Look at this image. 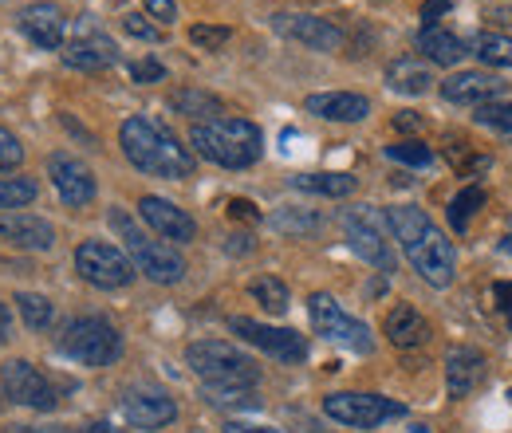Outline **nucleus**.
<instances>
[{"mask_svg":"<svg viewBox=\"0 0 512 433\" xmlns=\"http://www.w3.org/2000/svg\"><path fill=\"white\" fill-rule=\"evenodd\" d=\"M186 363L190 371L205 382V386H256L260 378V367L253 359L225 343V339H197L186 347Z\"/></svg>","mask_w":512,"mask_h":433,"instance_id":"nucleus-5","label":"nucleus"},{"mask_svg":"<svg viewBox=\"0 0 512 433\" xmlns=\"http://www.w3.org/2000/svg\"><path fill=\"white\" fill-rule=\"evenodd\" d=\"M24 162V146L16 142V134L12 130H4L0 126V170H16Z\"/></svg>","mask_w":512,"mask_h":433,"instance_id":"nucleus-38","label":"nucleus"},{"mask_svg":"<svg viewBox=\"0 0 512 433\" xmlns=\"http://www.w3.org/2000/svg\"><path fill=\"white\" fill-rule=\"evenodd\" d=\"M355 178L351 174H296L292 189H304V193H320V197H347L355 193Z\"/></svg>","mask_w":512,"mask_h":433,"instance_id":"nucleus-27","label":"nucleus"},{"mask_svg":"<svg viewBox=\"0 0 512 433\" xmlns=\"http://www.w3.org/2000/svg\"><path fill=\"white\" fill-rule=\"evenodd\" d=\"M16 308H20L24 323H28L32 331H48L52 319H56L52 300H48V296H36V292H20V296H16Z\"/></svg>","mask_w":512,"mask_h":433,"instance_id":"nucleus-32","label":"nucleus"},{"mask_svg":"<svg viewBox=\"0 0 512 433\" xmlns=\"http://www.w3.org/2000/svg\"><path fill=\"white\" fill-rule=\"evenodd\" d=\"M323 414L347 430H375L390 418H402L406 406L383 398V394H363V390H339V394H327L323 398Z\"/></svg>","mask_w":512,"mask_h":433,"instance_id":"nucleus-7","label":"nucleus"},{"mask_svg":"<svg viewBox=\"0 0 512 433\" xmlns=\"http://www.w3.org/2000/svg\"><path fill=\"white\" fill-rule=\"evenodd\" d=\"M201 394L217 410H256L260 406V394L253 386H205Z\"/></svg>","mask_w":512,"mask_h":433,"instance_id":"nucleus-29","label":"nucleus"},{"mask_svg":"<svg viewBox=\"0 0 512 433\" xmlns=\"http://www.w3.org/2000/svg\"><path fill=\"white\" fill-rule=\"evenodd\" d=\"M493 300H497V308H501V311H512V284H509V280L493 284Z\"/></svg>","mask_w":512,"mask_h":433,"instance_id":"nucleus-45","label":"nucleus"},{"mask_svg":"<svg viewBox=\"0 0 512 433\" xmlns=\"http://www.w3.org/2000/svg\"><path fill=\"white\" fill-rule=\"evenodd\" d=\"M60 351H64L67 359H75L79 367L99 371V367H111L123 355V335L103 315H79V319H71L64 327Z\"/></svg>","mask_w":512,"mask_h":433,"instance_id":"nucleus-6","label":"nucleus"},{"mask_svg":"<svg viewBox=\"0 0 512 433\" xmlns=\"http://www.w3.org/2000/svg\"><path fill=\"white\" fill-rule=\"evenodd\" d=\"M170 107L190 115V119H205V115H221V99L209 95V91H197V87H182L170 95Z\"/></svg>","mask_w":512,"mask_h":433,"instance_id":"nucleus-30","label":"nucleus"},{"mask_svg":"<svg viewBox=\"0 0 512 433\" xmlns=\"http://www.w3.org/2000/svg\"><path fill=\"white\" fill-rule=\"evenodd\" d=\"M225 433H284V430H276V426H253V422H229Z\"/></svg>","mask_w":512,"mask_h":433,"instance_id":"nucleus-46","label":"nucleus"},{"mask_svg":"<svg viewBox=\"0 0 512 433\" xmlns=\"http://www.w3.org/2000/svg\"><path fill=\"white\" fill-rule=\"evenodd\" d=\"M485 378V355L477 347H449L446 355V386L449 398H465Z\"/></svg>","mask_w":512,"mask_h":433,"instance_id":"nucleus-22","label":"nucleus"},{"mask_svg":"<svg viewBox=\"0 0 512 433\" xmlns=\"http://www.w3.org/2000/svg\"><path fill=\"white\" fill-rule=\"evenodd\" d=\"M83 433H123V430H115V426H107V422H91Z\"/></svg>","mask_w":512,"mask_h":433,"instance_id":"nucleus-50","label":"nucleus"},{"mask_svg":"<svg viewBox=\"0 0 512 433\" xmlns=\"http://www.w3.org/2000/svg\"><path fill=\"white\" fill-rule=\"evenodd\" d=\"M146 16L158 24H174L178 20V4L174 0H146Z\"/></svg>","mask_w":512,"mask_h":433,"instance_id":"nucleus-41","label":"nucleus"},{"mask_svg":"<svg viewBox=\"0 0 512 433\" xmlns=\"http://www.w3.org/2000/svg\"><path fill=\"white\" fill-rule=\"evenodd\" d=\"M481 209H485V189H481V186H465V189H461V193L449 201V209H446L453 233H465Z\"/></svg>","mask_w":512,"mask_h":433,"instance_id":"nucleus-28","label":"nucleus"},{"mask_svg":"<svg viewBox=\"0 0 512 433\" xmlns=\"http://www.w3.org/2000/svg\"><path fill=\"white\" fill-rule=\"evenodd\" d=\"M4 433H71L64 426H8Z\"/></svg>","mask_w":512,"mask_h":433,"instance_id":"nucleus-48","label":"nucleus"},{"mask_svg":"<svg viewBox=\"0 0 512 433\" xmlns=\"http://www.w3.org/2000/svg\"><path fill=\"white\" fill-rule=\"evenodd\" d=\"M40 186L32 178H0V209H24L36 201Z\"/></svg>","mask_w":512,"mask_h":433,"instance_id":"nucleus-36","label":"nucleus"},{"mask_svg":"<svg viewBox=\"0 0 512 433\" xmlns=\"http://www.w3.org/2000/svg\"><path fill=\"white\" fill-rule=\"evenodd\" d=\"M394 126H398V130H418L422 119H418L414 111H398V115H394Z\"/></svg>","mask_w":512,"mask_h":433,"instance_id":"nucleus-47","label":"nucleus"},{"mask_svg":"<svg viewBox=\"0 0 512 433\" xmlns=\"http://www.w3.org/2000/svg\"><path fill=\"white\" fill-rule=\"evenodd\" d=\"M190 146L205 162H213L221 170H249V166L260 162V154H264V134L249 119L221 115V119L193 123Z\"/></svg>","mask_w":512,"mask_h":433,"instance_id":"nucleus-3","label":"nucleus"},{"mask_svg":"<svg viewBox=\"0 0 512 433\" xmlns=\"http://www.w3.org/2000/svg\"><path fill=\"white\" fill-rule=\"evenodd\" d=\"M386 339L394 343V347H402V351H410V347H422L426 339H430V323H426V315L418 308H410V304H398V308L386 315L383 323Z\"/></svg>","mask_w":512,"mask_h":433,"instance_id":"nucleus-23","label":"nucleus"},{"mask_svg":"<svg viewBox=\"0 0 512 433\" xmlns=\"http://www.w3.org/2000/svg\"><path fill=\"white\" fill-rule=\"evenodd\" d=\"M418 52L434 63V67H457V63L465 60V40L446 32V28H422Z\"/></svg>","mask_w":512,"mask_h":433,"instance_id":"nucleus-24","label":"nucleus"},{"mask_svg":"<svg viewBox=\"0 0 512 433\" xmlns=\"http://www.w3.org/2000/svg\"><path fill=\"white\" fill-rule=\"evenodd\" d=\"M229 36H233V28H225V24H193L190 28V40L197 44V48H205V52L225 48Z\"/></svg>","mask_w":512,"mask_h":433,"instance_id":"nucleus-37","label":"nucleus"},{"mask_svg":"<svg viewBox=\"0 0 512 433\" xmlns=\"http://www.w3.org/2000/svg\"><path fill=\"white\" fill-rule=\"evenodd\" d=\"M485 20L493 24L489 32H505V28H512V8H485Z\"/></svg>","mask_w":512,"mask_h":433,"instance_id":"nucleus-43","label":"nucleus"},{"mask_svg":"<svg viewBox=\"0 0 512 433\" xmlns=\"http://www.w3.org/2000/svg\"><path fill=\"white\" fill-rule=\"evenodd\" d=\"M304 107L308 115L327 119V123H363L371 115V99L355 91H320V95H308Z\"/></svg>","mask_w":512,"mask_h":433,"instance_id":"nucleus-21","label":"nucleus"},{"mask_svg":"<svg viewBox=\"0 0 512 433\" xmlns=\"http://www.w3.org/2000/svg\"><path fill=\"white\" fill-rule=\"evenodd\" d=\"M473 123L485 126V130H493V134H501V138H509L512 142V103L509 99H497V103L477 107V111H473Z\"/></svg>","mask_w":512,"mask_h":433,"instance_id":"nucleus-34","label":"nucleus"},{"mask_svg":"<svg viewBox=\"0 0 512 433\" xmlns=\"http://www.w3.org/2000/svg\"><path fill=\"white\" fill-rule=\"evenodd\" d=\"M130 79H134V83H162V79H166V67L158 60H138L130 67Z\"/></svg>","mask_w":512,"mask_h":433,"instance_id":"nucleus-40","label":"nucleus"},{"mask_svg":"<svg viewBox=\"0 0 512 433\" xmlns=\"http://www.w3.org/2000/svg\"><path fill=\"white\" fill-rule=\"evenodd\" d=\"M0 382H4V394L16 402V406H28V410H56L60 406V390L56 382L44 371H36L28 359H8L0 367Z\"/></svg>","mask_w":512,"mask_h":433,"instance_id":"nucleus-12","label":"nucleus"},{"mask_svg":"<svg viewBox=\"0 0 512 433\" xmlns=\"http://www.w3.org/2000/svg\"><path fill=\"white\" fill-rule=\"evenodd\" d=\"M339 225H343V237L359 260H367L379 272H394V248L386 241V217L379 221L367 205H359V209H343Z\"/></svg>","mask_w":512,"mask_h":433,"instance_id":"nucleus-10","label":"nucleus"},{"mask_svg":"<svg viewBox=\"0 0 512 433\" xmlns=\"http://www.w3.org/2000/svg\"><path fill=\"white\" fill-rule=\"evenodd\" d=\"M0 241L28 252H48L56 245V229L36 213H4L0 217Z\"/></svg>","mask_w":512,"mask_h":433,"instance_id":"nucleus-19","label":"nucleus"},{"mask_svg":"<svg viewBox=\"0 0 512 433\" xmlns=\"http://www.w3.org/2000/svg\"><path fill=\"white\" fill-rule=\"evenodd\" d=\"M138 213H142V221H146L158 237H166V241H174V245H186V241L197 237V221H193L182 205H174V201H166V197L146 193V197L138 201Z\"/></svg>","mask_w":512,"mask_h":433,"instance_id":"nucleus-18","label":"nucleus"},{"mask_svg":"<svg viewBox=\"0 0 512 433\" xmlns=\"http://www.w3.org/2000/svg\"><path fill=\"white\" fill-rule=\"evenodd\" d=\"M119 146H123L127 162L138 174L170 178V182H182V178L193 174L190 150H186L166 126L146 119V115H130L127 123L119 126Z\"/></svg>","mask_w":512,"mask_h":433,"instance_id":"nucleus-2","label":"nucleus"},{"mask_svg":"<svg viewBox=\"0 0 512 433\" xmlns=\"http://www.w3.org/2000/svg\"><path fill=\"white\" fill-rule=\"evenodd\" d=\"M249 296H253L264 311H272V315H284L288 304H292L288 284H284V280H276V276H260V280H253V284H249Z\"/></svg>","mask_w":512,"mask_h":433,"instance_id":"nucleus-31","label":"nucleus"},{"mask_svg":"<svg viewBox=\"0 0 512 433\" xmlns=\"http://www.w3.org/2000/svg\"><path fill=\"white\" fill-rule=\"evenodd\" d=\"M123 28H127L134 40H146V44H158L162 40V32L146 20V16H138V12H130V16H123Z\"/></svg>","mask_w":512,"mask_h":433,"instance_id":"nucleus-39","label":"nucleus"},{"mask_svg":"<svg viewBox=\"0 0 512 433\" xmlns=\"http://www.w3.org/2000/svg\"><path fill=\"white\" fill-rule=\"evenodd\" d=\"M48 174H52V186H56L64 205L83 209V205L95 201V174H91V166L83 158L56 150V154H48Z\"/></svg>","mask_w":512,"mask_h":433,"instance_id":"nucleus-13","label":"nucleus"},{"mask_svg":"<svg viewBox=\"0 0 512 433\" xmlns=\"http://www.w3.org/2000/svg\"><path fill=\"white\" fill-rule=\"evenodd\" d=\"M64 63L75 71H103L111 63H119V48L107 32H99L95 24H79V32L64 44Z\"/></svg>","mask_w":512,"mask_h":433,"instance_id":"nucleus-15","label":"nucleus"},{"mask_svg":"<svg viewBox=\"0 0 512 433\" xmlns=\"http://www.w3.org/2000/svg\"><path fill=\"white\" fill-rule=\"evenodd\" d=\"M505 79L493 75V71H453L446 83H442V99L457 103V107H485V103H497L505 95Z\"/></svg>","mask_w":512,"mask_h":433,"instance_id":"nucleus-17","label":"nucleus"},{"mask_svg":"<svg viewBox=\"0 0 512 433\" xmlns=\"http://www.w3.org/2000/svg\"><path fill=\"white\" fill-rule=\"evenodd\" d=\"M123 414L134 430H162L178 418V402L158 386H134L123 398Z\"/></svg>","mask_w":512,"mask_h":433,"instance_id":"nucleus-16","label":"nucleus"},{"mask_svg":"<svg viewBox=\"0 0 512 433\" xmlns=\"http://www.w3.org/2000/svg\"><path fill=\"white\" fill-rule=\"evenodd\" d=\"M390 237L402 245L406 260L414 264V272L434 284V288H449L457 276V252L449 245V237L426 217V209L418 205H390L383 213Z\"/></svg>","mask_w":512,"mask_h":433,"instance_id":"nucleus-1","label":"nucleus"},{"mask_svg":"<svg viewBox=\"0 0 512 433\" xmlns=\"http://www.w3.org/2000/svg\"><path fill=\"white\" fill-rule=\"evenodd\" d=\"M509 323H512V311H509Z\"/></svg>","mask_w":512,"mask_h":433,"instance_id":"nucleus-51","label":"nucleus"},{"mask_svg":"<svg viewBox=\"0 0 512 433\" xmlns=\"http://www.w3.org/2000/svg\"><path fill=\"white\" fill-rule=\"evenodd\" d=\"M229 331L241 335L249 347L264 351L276 363H304L308 359V339L300 331H292V327H268V323L249 319V315H233L229 319Z\"/></svg>","mask_w":512,"mask_h":433,"instance_id":"nucleus-11","label":"nucleus"},{"mask_svg":"<svg viewBox=\"0 0 512 433\" xmlns=\"http://www.w3.org/2000/svg\"><path fill=\"white\" fill-rule=\"evenodd\" d=\"M386 158H390V162H402V166H414V170H426V166H434V150H430L426 142H414V138L386 146Z\"/></svg>","mask_w":512,"mask_h":433,"instance_id":"nucleus-35","label":"nucleus"},{"mask_svg":"<svg viewBox=\"0 0 512 433\" xmlns=\"http://www.w3.org/2000/svg\"><path fill=\"white\" fill-rule=\"evenodd\" d=\"M20 32H24L36 48L56 52V48H64L67 20L56 4H28V8L20 12Z\"/></svg>","mask_w":512,"mask_h":433,"instance_id":"nucleus-20","label":"nucleus"},{"mask_svg":"<svg viewBox=\"0 0 512 433\" xmlns=\"http://www.w3.org/2000/svg\"><path fill=\"white\" fill-rule=\"evenodd\" d=\"M12 339V311L0 304V343H8Z\"/></svg>","mask_w":512,"mask_h":433,"instance_id":"nucleus-49","label":"nucleus"},{"mask_svg":"<svg viewBox=\"0 0 512 433\" xmlns=\"http://www.w3.org/2000/svg\"><path fill=\"white\" fill-rule=\"evenodd\" d=\"M308 315H312L316 335H323L327 343H339V347H347V351H355V355H371V351H375L371 327H367L363 319L347 315V311L335 304V296L316 292V296L308 300Z\"/></svg>","mask_w":512,"mask_h":433,"instance_id":"nucleus-9","label":"nucleus"},{"mask_svg":"<svg viewBox=\"0 0 512 433\" xmlns=\"http://www.w3.org/2000/svg\"><path fill=\"white\" fill-rule=\"evenodd\" d=\"M469 52L485 63V67H512V36L485 28V32H477L469 40Z\"/></svg>","mask_w":512,"mask_h":433,"instance_id":"nucleus-26","label":"nucleus"},{"mask_svg":"<svg viewBox=\"0 0 512 433\" xmlns=\"http://www.w3.org/2000/svg\"><path fill=\"white\" fill-rule=\"evenodd\" d=\"M268 225H272L276 233L304 237V233H316V229H320V217H316V213H308V209H276Z\"/></svg>","mask_w":512,"mask_h":433,"instance_id":"nucleus-33","label":"nucleus"},{"mask_svg":"<svg viewBox=\"0 0 512 433\" xmlns=\"http://www.w3.org/2000/svg\"><path fill=\"white\" fill-rule=\"evenodd\" d=\"M434 83L430 67L418 60H394L386 67V87L398 91V95H426Z\"/></svg>","mask_w":512,"mask_h":433,"instance_id":"nucleus-25","label":"nucleus"},{"mask_svg":"<svg viewBox=\"0 0 512 433\" xmlns=\"http://www.w3.org/2000/svg\"><path fill=\"white\" fill-rule=\"evenodd\" d=\"M111 229L119 233V241L127 245V256L134 260V268H138L146 280H154V284H178V280L186 276L182 252L174 245H166V241L146 237V233L130 221V213H123L119 205L111 209Z\"/></svg>","mask_w":512,"mask_h":433,"instance_id":"nucleus-4","label":"nucleus"},{"mask_svg":"<svg viewBox=\"0 0 512 433\" xmlns=\"http://www.w3.org/2000/svg\"><path fill=\"white\" fill-rule=\"evenodd\" d=\"M75 272L91 288H103V292L127 288L130 280L138 276V268H134V260L127 256V248L111 245V241H83V245L75 248Z\"/></svg>","mask_w":512,"mask_h":433,"instance_id":"nucleus-8","label":"nucleus"},{"mask_svg":"<svg viewBox=\"0 0 512 433\" xmlns=\"http://www.w3.org/2000/svg\"><path fill=\"white\" fill-rule=\"evenodd\" d=\"M272 28L284 36V40H296L312 52H335L343 44V32L323 20V16H312V12H276L272 16Z\"/></svg>","mask_w":512,"mask_h":433,"instance_id":"nucleus-14","label":"nucleus"},{"mask_svg":"<svg viewBox=\"0 0 512 433\" xmlns=\"http://www.w3.org/2000/svg\"><path fill=\"white\" fill-rule=\"evenodd\" d=\"M446 12H449V0H426V4H422V20H426V28H434V20L446 16Z\"/></svg>","mask_w":512,"mask_h":433,"instance_id":"nucleus-44","label":"nucleus"},{"mask_svg":"<svg viewBox=\"0 0 512 433\" xmlns=\"http://www.w3.org/2000/svg\"><path fill=\"white\" fill-rule=\"evenodd\" d=\"M229 217L233 221H260V209H256L253 201H245V197H233L229 201Z\"/></svg>","mask_w":512,"mask_h":433,"instance_id":"nucleus-42","label":"nucleus"}]
</instances>
